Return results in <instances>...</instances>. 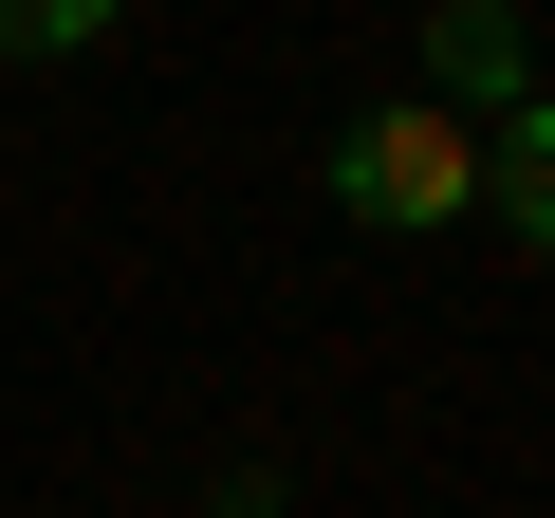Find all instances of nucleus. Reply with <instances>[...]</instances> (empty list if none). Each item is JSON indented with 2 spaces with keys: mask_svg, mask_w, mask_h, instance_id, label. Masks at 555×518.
I'll list each match as a JSON object with an SVG mask.
<instances>
[{
  "mask_svg": "<svg viewBox=\"0 0 555 518\" xmlns=\"http://www.w3.org/2000/svg\"><path fill=\"white\" fill-rule=\"evenodd\" d=\"M426 75H444V93H518V75H537L518 0H444V20H426Z\"/></svg>",
  "mask_w": 555,
  "mask_h": 518,
  "instance_id": "obj_3",
  "label": "nucleus"
},
{
  "mask_svg": "<svg viewBox=\"0 0 555 518\" xmlns=\"http://www.w3.org/2000/svg\"><path fill=\"white\" fill-rule=\"evenodd\" d=\"M75 38H112V0H0V56H75Z\"/></svg>",
  "mask_w": 555,
  "mask_h": 518,
  "instance_id": "obj_4",
  "label": "nucleus"
},
{
  "mask_svg": "<svg viewBox=\"0 0 555 518\" xmlns=\"http://www.w3.org/2000/svg\"><path fill=\"white\" fill-rule=\"evenodd\" d=\"M481 204H500V222H518V241L555 259V93H537V75L500 93V148H481Z\"/></svg>",
  "mask_w": 555,
  "mask_h": 518,
  "instance_id": "obj_2",
  "label": "nucleus"
},
{
  "mask_svg": "<svg viewBox=\"0 0 555 518\" xmlns=\"http://www.w3.org/2000/svg\"><path fill=\"white\" fill-rule=\"evenodd\" d=\"M334 204H352L371 241H426V222H463V204H481V130H463L444 93H389V112H352V130H334Z\"/></svg>",
  "mask_w": 555,
  "mask_h": 518,
  "instance_id": "obj_1",
  "label": "nucleus"
}]
</instances>
